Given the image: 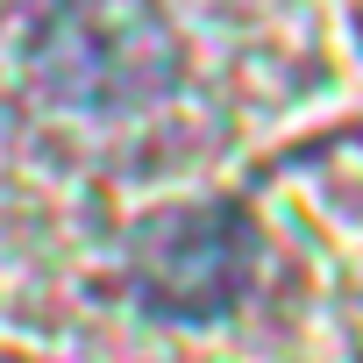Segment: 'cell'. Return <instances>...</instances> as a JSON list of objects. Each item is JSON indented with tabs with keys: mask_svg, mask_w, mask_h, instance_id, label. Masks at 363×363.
<instances>
[{
	"mask_svg": "<svg viewBox=\"0 0 363 363\" xmlns=\"http://www.w3.org/2000/svg\"><path fill=\"white\" fill-rule=\"evenodd\" d=\"M257 257H264V242L242 207H228V200L171 207L150 228H135V242H128V299L178 328L221 320L250 292Z\"/></svg>",
	"mask_w": 363,
	"mask_h": 363,
	"instance_id": "cell-1",
	"label": "cell"
}]
</instances>
